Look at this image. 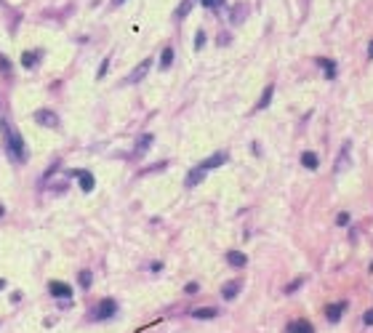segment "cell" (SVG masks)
Here are the masks:
<instances>
[{
    "label": "cell",
    "mask_w": 373,
    "mask_h": 333,
    "mask_svg": "<svg viewBox=\"0 0 373 333\" xmlns=\"http://www.w3.org/2000/svg\"><path fill=\"white\" fill-rule=\"evenodd\" d=\"M237 291H240V283H237V280H232V283H227L224 288H221V296H224V299H235V296H237Z\"/></svg>",
    "instance_id": "17"
},
{
    "label": "cell",
    "mask_w": 373,
    "mask_h": 333,
    "mask_svg": "<svg viewBox=\"0 0 373 333\" xmlns=\"http://www.w3.org/2000/svg\"><path fill=\"white\" fill-rule=\"evenodd\" d=\"M123 3H126V0H112V5H123Z\"/></svg>",
    "instance_id": "32"
},
{
    "label": "cell",
    "mask_w": 373,
    "mask_h": 333,
    "mask_svg": "<svg viewBox=\"0 0 373 333\" xmlns=\"http://www.w3.org/2000/svg\"><path fill=\"white\" fill-rule=\"evenodd\" d=\"M115 312H117L115 299H104V301L94 309V315H91V317H94V320H109V317L115 315Z\"/></svg>",
    "instance_id": "2"
},
{
    "label": "cell",
    "mask_w": 373,
    "mask_h": 333,
    "mask_svg": "<svg viewBox=\"0 0 373 333\" xmlns=\"http://www.w3.org/2000/svg\"><path fill=\"white\" fill-rule=\"evenodd\" d=\"M173 64V48L168 45V48H163V56H160V69H168Z\"/></svg>",
    "instance_id": "18"
},
{
    "label": "cell",
    "mask_w": 373,
    "mask_h": 333,
    "mask_svg": "<svg viewBox=\"0 0 373 333\" xmlns=\"http://www.w3.org/2000/svg\"><path fill=\"white\" fill-rule=\"evenodd\" d=\"M320 64H323V69H325V75H328V77L336 75V67H333V62H325V59H323Z\"/></svg>",
    "instance_id": "22"
},
{
    "label": "cell",
    "mask_w": 373,
    "mask_h": 333,
    "mask_svg": "<svg viewBox=\"0 0 373 333\" xmlns=\"http://www.w3.org/2000/svg\"><path fill=\"white\" fill-rule=\"evenodd\" d=\"M32 117H35V123H40L43 128H59V115L51 112V109H37Z\"/></svg>",
    "instance_id": "4"
},
{
    "label": "cell",
    "mask_w": 373,
    "mask_h": 333,
    "mask_svg": "<svg viewBox=\"0 0 373 333\" xmlns=\"http://www.w3.org/2000/svg\"><path fill=\"white\" fill-rule=\"evenodd\" d=\"M80 285H83V288H88V285H91V272H80Z\"/></svg>",
    "instance_id": "27"
},
{
    "label": "cell",
    "mask_w": 373,
    "mask_h": 333,
    "mask_svg": "<svg viewBox=\"0 0 373 333\" xmlns=\"http://www.w3.org/2000/svg\"><path fill=\"white\" fill-rule=\"evenodd\" d=\"M302 166H304V168H309V171H315V168L320 166L317 155H315V152H304V155H302Z\"/></svg>",
    "instance_id": "16"
},
{
    "label": "cell",
    "mask_w": 373,
    "mask_h": 333,
    "mask_svg": "<svg viewBox=\"0 0 373 333\" xmlns=\"http://www.w3.org/2000/svg\"><path fill=\"white\" fill-rule=\"evenodd\" d=\"M227 261H230L232 266H245L248 264L245 253H240V251H230V253H227Z\"/></svg>",
    "instance_id": "14"
},
{
    "label": "cell",
    "mask_w": 373,
    "mask_h": 333,
    "mask_svg": "<svg viewBox=\"0 0 373 333\" xmlns=\"http://www.w3.org/2000/svg\"><path fill=\"white\" fill-rule=\"evenodd\" d=\"M227 160H230V155H227V152H216V155H211L208 160H203V163H200V168H203V171H211V168L224 166Z\"/></svg>",
    "instance_id": "6"
},
{
    "label": "cell",
    "mask_w": 373,
    "mask_h": 333,
    "mask_svg": "<svg viewBox=\"0 0 373 333\" xmlns=\"http://www.w3.org/2000/svg\"><path fill=\"white\" fill-rule=\"evenodd\" d=\"M0 288H5V280H0Z\"/></svg>",
    "instance_id": "33"
},
{
    "label": "cell",
    "mask_w": 373,
    "mask_h": 333,
    "mask_svg": "<svg viewBox=\"0 0 373 333\" xmlns=\"http://www.w3.org/2000/svg\"><path fill=\"white\" fill-rule=\"evenodd\" d=\"M200 3H203V5H205V8H213V5H219V3H221V0H200Z\"/></svg>",
    "instance_id": "29"
},
{
    "label": "cell",
    "mask_w": 373,
    "mask_h": 333,
    "mask_svg": "<svg viewBox=\"0 0 373 333\" xmlns=\"http://www.w3.org/2000/svg\"><path fill=\"white\" fill-rule=\"evenodd\" d=\"M203 45H205V32H203V30H200V32H198V35H195V48H198V51H200V48H203Z\"/></svg>",
    "instance_id": "23"
},
{
    "label": "cell",
    "mask_w": 373,
    "mask_h": 333,
    "mask_svg": "<svg viewBox=\"0 0 373 333\" xmlns=\"http://www.w3.org/2000/svg\"><path fill=\"white\" fill-rule=\"evenodd\" d=\"M72 173L80 176V189H83V192H91V189L96 187V179H94L88 171H72Z\"/></svg>",
    "instance_id": "8"
},
{
    "label": "cell",
    "mask_w": 373,
    "mask_h": 333,
    "mask_svg": "<svg viewBox=\"0 0 373 333\" xmlns=\"http://www.w3.org/2000/svg\"><path fill=\"white\" fill-rule=\"evenodd\" d=\"M107 69H109V59H104V62H102V67H99V72H96V77L102 80V77L107 75Z\"/></svg>",
    "instance_id": "25"
},
{
    "label": "cell",
    "mask_w": 373,
    "mask_h": 333,
    "mask_svg": "<svg viewBox=\"0 0 373 333\" xmlns=\"http://www.w3.org/2000/svg\"><path fill=\"white\" fill-rule=\"evenodd\" d=\"M40 59V51H24L22 54V67H27V69H32L35 67V62Z\"/></svg>",
    "instance_id": "13"
},
{
    "label": "cell",
    "mask_w": 373,
    "mask_h": 333,
    "mask_svg": "<svg viewBox=\"0 0 373 333\" xmlns=\"http://www.w3.org/2000/svg\"><path fill=\"white\" fill-rule=\"evenodd\" d=\"M152 64H155L152 59H144L139 67H136L134 72H131V75L126 77V83H128V86H136V83H141L144 77H147V72H149V67H152Z\"/></svg>",
    "instance_id": "3"
},
{
    "label": "cell",
    "mask_w": 373,
    "mask_h": 333,
    "mask_svg": "<svg viewBox=\"0 0 373 333\" xmlns=\"http://www.w3.org/2000/svg\"><path fill=\"white\" fill-rule=\"evenodd\" d=\"M0 69H3V75H11V64H8V59H5L3 54H0Z\"/></svg>",
    "instance_id": "24"
},
{
    "label": "cell",
    "mask_w": 373,
    "mask_h": 333,
    "mask_svg": "<svg viewBox=\"0 0 373 333\" xmlns=\"http://www.w3.org/2000/svg\"><path fill=\"white\" fill-rule=\"evenodd\" d=\"M349 149H352V144L346 141V144L341 147V155H339V160H336V173H341L344 168H346V160H349Z\"/></svg>",
    "instance_id": "12"
},
{
    "label": "cell",
    "mask_w": 373,
    "mask_h": 333,
    "mask_svg": "<svg viewBox=\"0 0 373 333\" xmlns=\"http://www.w3.org/2000/svg\"><path fill=\"white\" fill-rule=\"evenodd\" d=\"M368 56H371V59H373V43H371V45H368Z\"/></svg>",
    "instance_id": "31"
},
{
    "label": "cell",
    "mask_w": 373,
    "mask_h": 333,
    "mask_svg": "<svg viewBox=\"0 0 373 333\" xmlns=\"http://www.w3.org/2000/svg\"><path fill=\"white\" fill-rule=\"evenodd\" d=\"M3 213H5V211H3V205H0V216H3Z\"/></svg>",
    "instance_id": "34"
},
{
    "label": "cell",
    "mask_w": 373,
    "mask_h": 333,
    "mask_svg": "<svg viewBox=\"0 0 373 333\" xmlns=\"http://www.w3.org/2000/svg\"><path fill=\"white\" fill-rule=\"evenodd\" d=\"M272 94H274V86H267V88H264V94H261V99L256 101V109H267V107H270Z\"/></svg>",
    "instance_id": "15"
},
{
    "label": "cell",
    "mask_w": 373,
    "mask_h": 333,
    "mask_svg": "<svg viewBox=\"0 0 373 333\" xmlns=\"http://www.w3.org/2000/svg\"><path fill=\"white\" fill-rule=\"evenodd\" d=\"M216 315H219V312H216L213 306H200V309H195V312H192V317H195V320H213Z\"/></svg>",
    "instance_id": "11"
},
{
    "label": "cell",
    "mask_w": 373,
    "mask_h": 333,
    "mask_svg": "<svg viewBox=\"0 0 373 333\" xmlns=\"http://www.w3.org/2000/svg\"><path fill=\"white\" fill-rule=\"evenodd\" d=\"M195 3H198V0H184V3H181L179 8H176V16L184 19V16L189 14V11H192V5H195Z\"/></svg>",
    "instance_id": "20"
},
{
    "label": "cell",
    "mask_w": 373,
    "mask_h": 333,
    "mask_svg": "<svg viewBox=\"0 0 373 333\" xmlns=\"http://www.w3.org/2000/svg\"><path fill=\"white\" fill-rule=\"evenodd\" d=\"M363 323H365V325H373V309H368V312H365Z\"/></svg>",
    "instance_id": "28"
},
{
    "label": "cell",
    "mask_w": 373,
    "mask_h": 333,
    "mask_svg": "<svg viewBox=\"0 0 373 333\" xmlns=\"http://www.w3.org/2000/svg\"><path fill=\"white\" fill-rule=\"evenodd\" d=\"M288 333H315V328H312L306 320H296V323L288 325Z\"/></svg>",
    "instance_id": "10"
},
{
    "label": "cell",
    "mask_w": 373,
    "mask_h": 333,
    "mask_svg": "<svg viewBox=\"0 0 373 333\" xmlns=\"http://www.w3.org/2000/svg\"><path fill=\"white\" fill-rule=\"evenodd\" d=\"M299 285H302V280H293V283H291V285H288V288H285V291H288V293H291V291H296V288H299Z\"/></svg>",
    "instance_id": "30"
},
{
    "label": "cell",
    "mask_w": 373,
    "mask_h": 333,
    "mask_svg": "<svg viewBox=\"0 0 373 333\" xmlns=\"http://www.w3.org/2000/svg\"><path fill=\"white\" fill-rule=\"evenodd\" d=\"M243 16H245V8H243V5H237V8L232 11V22L240 24V19H243Z\"/></svg>",
    "instance_id": "21"
},
{
    "label": "cell",
    "mask_w": 373,
    "mask_h": 333,
    "mask_svg": "<svg viewBox=\"0 0 373 333\" xmlns=\"http://www.w3.org/2000/svg\"><path fill=\"white\" fill-rule=\"evenodd\" d=\"M341 309H344V304H331L328 309H325V315H328L331 323H339V317H341Z\"/></svg>",
    "instance_id": "19"
},
{
    "label": "cell",
    "mask_w": 373,
    "mask_h": 333,
    "mask_svg": "<svg viewBox=\"0 0 373 333\" xmlns=\"http://www.w3.org/2000/svg\"><path fill=\"white\" fill-rule=\"evenodd\" d=\"M336 224H339V227H346V224H349V213H339V216H336Z\"/></svg>",
    "instance_id": "26"
},
{
    "label": "cell",
    "mask_w": 373,
    "mask_h": 333,
    "mask_svg": "<svg viewBox=\"0 0 373 333\" xmlns=\"http://www.w3.org/2000/svg\"><path fill=\"white\" fill-rule=\"evenodd\" d=\"M203 179H205V171H203V168L198 166V168H192V171H189V173H187V179H184V184H187V187H198V184H200V181H203Z\"/></svg>",
    "instance_id": "9"
},
{
    "label": "cell",
    "mask_w": 373,
    "mask_h": 333,
    "mask_svg": "<svg viewBox=\"0 0 373 333\" xmlns=\"http://www.w3.org/2000/svg\"><path fill=\"white\" fill-rule=\"evenodd\" d=\"M3 136H5V149H8V155L14 160H27V149H24V139L22 133H19L16 128L5 126L3 123Z\"/></svg>",
    "instance_id": "1"
},
{
    "label": "cell",
    "mask_w": 373,
    "mask_h": 333,
    "mask_svg": "<svg viewBox=\"0 0 373 333\" xmlns=\"http://www.w3.org/2000/svg\"><path fill=\"white\" fill-rule=\"evenodd\" d=\"M48 291H51V296H56V299H69L72 296V288L67 283H59V280H54V283L48 285Z\"/></svg>",
    "instance_id": "7"
},
{
    "label": "cell",
    "mask_w": 373,
    "mask_h": 333,
    "mask_svg": "<svg viewBox=\"0 0 373 333\" xmlns=\"http://www.w3.org/2000/svg\"><path fill=\"white\" fill-rule=\"evenodd\" d=\"M155 136L152 133H141L139 139H136V147H134V158H141V155H147V149L152 147Z\"/></svg>",
    "instance_id": "5"
}]
</instances>
